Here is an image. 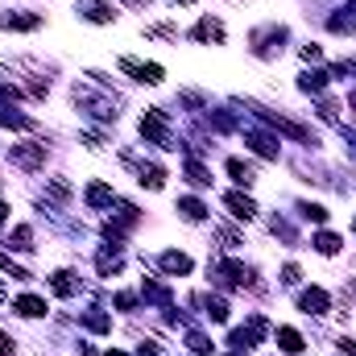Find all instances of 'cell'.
<instances>
[{"label":"cell","mask_w":356,"mask_h":356,"mask_svg":"<svg viewBox=\"0 0 356 356\" xmlns=\"http://www.w3.org/2000/svg\"><path fill=\"white\" fill-rule=\"evenodd\" d=\"M327 25H332V33H356V25L348 21V17H332Z\"/></svg>","instance_id":"1f68e13d"},{"label":"cell","mask_w":356,"mask_h":356,"mask_svg":"<svg viewBox=\"0 0 356 356\" xmlns=\"http://www.w3.org/2000/svg\"><path fill=\"white\" fill-rule=\"evenodd\" d=\"M79 13L88 17L91 25H108V21H116V13H112L108 0H79Z\"/></svg>","instance_id":"52a82bcc"},{"label":"cell","mask_w":356,"mask_h":356,"mask_svg":"<svg viewBox=\"0 0 356 356\" xmlns=\"http://www.w3.org/2000/svg\"><path fill=\"white\" fill-rule=\"evenodd\" d=\"M228 175H232V182L249 186V182H253V166H245L241 158H228Z\"/></svg>","instance_id":"cb8c5ba5"},{"label":"cell","mask_w":356,"mask_h":356,"mask_svg":"<svg viewBox=\"0 0 356 356\" xmlns=\"http://www.w3.org/2000/svg\"><path fill=\"white\" fill-rule=\"evenodd\" d=\"M38 25H42V17H38V13H0V29L29 33V29H38Z\"/></svg>","instance_id":"ba28073f"},{"label":"cell","mask_w":356,"mask_h":356,"mask_svg":"<svg viewBox=\"0 0 356 356\" xmlns=\"http://www.w3.org/2000/svg\"><path fill=\"white\" fill-rule=\"evenodd\" d=\"M83 327H88V332H99V336H104V332H112V319H108L104 311H88V315H83Z\"/></svg>","instance_id":"d4e9b609"},{"label":"cell","mask_w":356,"mask_h":356,"mask_svg":"<svg viewBox=\"0 0 356 356\" xmlns=\"http://www.w3.org/2000/svg\"><path fill=\"white\" fill-rule=\"evenodd\" d=\"M50 290H54V294H58V298H71V294H75V290H79V277H75V273H71V269H58V273H54V277H50Z\"/></svg>","instance_id":"5bb4252c"},{"label":"cell","mask_w":356,"mask_h":356,"mask_svg":"<svg viewBox=\"0 0 356 356\" xmlns=\"http://www.w3.org/2000/svg\"><path fill=\"white\" fill-rule=\"evenodd\" d=\"M195 302L203 307V315H207L211 323H224V319H228V302H224V298H211V294H199Z\"/></svg>","instance_id":"9a60e30c"},{"label":"cell","mask_w":356,"mask_h":356,"mask_svg":"<svg viewBox=\"0 0 356 356\" xmlns=\"http://www.w3.org/2000/svg\"><path fill=\"white\" fill-rule=\"evenodd\" d=\"M13 353H17V344H13V340L0 332V356H13Z\"/></svg>","instance_id":"8d00e7d4"},{"label":"cell","mask_w":356,"mask_h":356,"mask_svg":"<svg viewBox=\"0 0 356 356\" xmlns=\"http://www.w3.org/2000/svg\"><path fill=\"white\" fill-rule=\"evenodd\" d=\"M178 216H182L186 224H199V220H207V207H203L199 199H178Z\"/></svg>","instance_id":"d6986e66"},{"label":"cell","mask_w":356,"mask_h":356,"mask_svg":"<svg viewBox=\"0 0 356 356\" xmlns=\"http://www.w3.org/2000/svg\"><path fill=\"white\" fill-rule=\"evenodd\" d=\"M186 178H191V182H195V186H211V175H207V170H203V166H199V162H195V158H191V162H186Z\"/></svg>","instance_id":"f1b7e54d"},{"label":"cell","mask_w":356,"mask_h":356,"mask_svg":"<svg viewBox=\"0 0 356 356\" xmlns=\"http://www.w3.org/2000/svg\"><path fill=\"white\" fill-rule=\"evenodd\" d=\"M75 104L88 108L95 120H116V99H108V95H95V91H88V88H75Z\"/></svg>","instance_id":"277c9868"},{"label":"cell","mask_w":356,"mask_h":356,"mask_svg":"<svg viewBox=\"0 0 356 356\" xmlns=\"http://www.w3.org/2000/svg\"><path fill=\"white\" fill-rule=\"evenodd\" d=\"M8 162L17 170H38V166H46V145L42 141H21V145L8 149Z\"/></svg>","instance_id":"6da1fadb"},{"label":"cell","mask_w":356,"mask_h":356,"mask_svg":"<svg viewBox=\"0 0 356 356\" xmlns=\"http://www.w3.org/2000/svg\"><path fill=\"white\" fill-rule=\"evenodd\" d=\"M116 307H120V311H133V307H137V294H116Z\"/></svg>","instance_id":"e575fe53"},{"label":"cell","mask_w":356,"mask_h":356,"mask_svg":"<svg viewBox=\"0 0 356 356\" xmlns=\"http://www.w3.org/2000/svg\"><path fill=\"white\" fill-rule=\"evenodd\" d=\"M0 124H8V129H29V116H21L13 104H0Z\"/></svg>","instance_id":"603a6c76"},{"label":"cell","mask_w":356,"mask_h":356,"mask_svg":"<svg viewBox=\"0 0 356 356\" xmlns=\"http://www.w3.org/2000/svg\"><path fill=\"white\" fill-rule=\"evenodd\" d=\"M224 203H228V211H232L236 220H253V216H257V203H253L249 195H241V191H228Z\"/></svg>","instance_id":"9c48e42d"},{"label":"cell","mask_w":356,"mask_h":356,"mask_svg":"<svg viewBox=\"0 0 356 356\" xmlns=\"http://www.w3.org/2000/svg\"><path fill=\"white\" fill-rule=\"evenodd\" d=\"M46 195H50L54 203H67V199H71V182H67V178H50V186H46Z\"/></svg>","instance_id":"484cf974"},{"label":"cell","mask_w":356,"mask_h":356,"mask_svg":"<svg viewBox=\"0 0 356 356\" xmlns=\"http://www.w3.org/2000/svg\"><path fill=\"white\" fill-rule=\"evenodd\" d=\"M340 348H344L348 356H356V340H340Z\"/></svg>","instance_id":"74e56055"},{"label":"cell","mask_w":356,"mask_h":356,"mask_svg":"<svg viewBox=\"0 0 356 356\" xmlns=\"http://www.w3.org/2000/svg\"><path fill=\"white\" fill-rule=\"evenodd\" d=\"M245 141L253 145V154H261V158H277V141H273V137H266V133L249 129V133H245Z\"/></svg>","instance_id":"e0dca14e"},{"label":"cell","mask_w":356,"mask_h":356,"mask_svg":"<svg viewBox=\"0 0 356 356\" xmlns=\"http://www.w3.org/2000/svg\"><path fill=\"white\" fill-rule=\"evenodd\" d=\"M158 261H162V269H166V273H170V277H186V273H191V269H195V261H191V257H186V253H175V249H170V253H162V257H158Z\"/></svg>","instance_id":"7c38bea8"},{"label":"cell","mask_w":356,"mask_h":356,"mask_svg":"<svg viewBox=\"0 0 356 356\" xmlns=\"http://www.w3.org/2000/svg\"><path fill=\"white\" fill-rule=\"evenodd\" d=\"M4 220H8V207H4V203H0V224H4Z\"/></svg>","instance_id":"ab89813d"},{"label":"cell","mask_w":356,"mask_h":356,"mask_svg":"<svg viewBox=\"0 0 356 356\" xmlns=\"http://www.w3.org/2000/svg\"><path fill=\"white\" fill-rule=\"evenodd\" d=\"M186 344H191V353L211 356V344H207V336H199V332H191V336H186Z\"/></svg>","instance_id":"f546056e"},{"label":"cell","mask_w":356,"mask_h":356,"mask_svg":"<svg viewBox=\"0 0 356 356\" xmlns=\"http://www.w3.org/2000/svg\"><path fill=\"white\" fill-rule=\"evenodd\" d=\"M170 4H191V0H170Z\"/></svg>","instance_id":"7bdbcfd3"},{"label":"cell","mask_w":356,"mask_h":356,"mask_svg":"<svg viewBox=\"0 0 356 356\" xmlns=\"http://www.w3.org/2000/svg\"><path fill=\"white\" fill-rule=\"evenodd\" d=\"M120 71L124 75H133L137 83H145V88H158L162 79H166V71L158 67V63H137V58H120Z\"/></svg>","instance_id":"5b68a950"},{"label":"cell","mask_w":356,"mask_h":356,"mask_svg":"<svg viewBox=\"0 0 356 356\" xmlns=\"http://www.w3.org/2000/svg\"><path fill=\"white\" fill-rule=\"evenodd\" d=\"M141 137H145L149 145L175 149V145H170V133H166V116H162V108H149V112L141 116Z\"/></svg>","instance_id":"3957f363"},{"label":"cell","mask_w":356,"mask_h":356,"mask_svg":"<svg viewBox=\"0 0 356 356\" xmlns=\"http://www.w3.org/2000/svg\"><path fill=\"white\" fill-rule=\"evenodd\" d=\"M83 199H88V207H95V211H99V207H108L116 195H112V186H108V182H88Z\"/></svg>","instance_id":"2e32d148"},{"label":"cell","mask_w":356,"mask_h":356,"mask_svg":"<svg viewBox=\"0 0 356 356\" xmlns=\"http://www.w3.org/2000/svg\"><path fill=\"white\" fill-rule=\"evenodd\" d=\"M327 307H332V298H327V290H319V286H311V290L298 294V311H307V315H327Z\"/></svg>","instance_id":"8992f818"},{"label":"cell","mask_w":356,"mask_h":356,"mask_svg":"<svg viewBox=\"0 0 356 356\" xmlns=\"http://www.w3.org/2000/svg\"><path fill=\"white\" fill-rule=\"evenodd\" d=\"M145 33H149V38H178L170 25H154V29H145Z\"/></svg>","instance_id":"d590c367"},{"label":"cell","mask_w":356,"mask_h":356,"mask_svg":"<svg viewBox=\"0 0 356 356\" xmlns=\"http://www.w3.org/2000/svg\"><path fill=\"white\" fill-rule=\"evenodd\" d=\"M13 311H17L21 319H42V315H46V298H38V294H21V298L13 302Z\"/></svg>","instance_id":"8fae6325"},{"label":"cell","mask_w":356,"mask_h":356,"mask_svg":"<svg viewBox=\"0 0 356 356\" xmlns=\"http://www.w3.org/2000/svg\"><path fill=\"white\" fill-rule=\"evenodd\" d=\"M8 245L21 249V253H29V249H33V228H29V224H17L13 236H8Z\"/></svg>","instance_id":"7402d4cb"},{"label":"cell","mask_w":356,"mask_h":356,"mask_svg":"<svg viewBox=\"0 0 356 356\" xmlns=\"http://www.w3.org/2000/svg\"><path fill=\"white\" fill-rule=\"evenodd\" d=\"M298 88L307 91V95H319V91L327 88V75H323V71H302V75H298Z\"/></svg>","instance_id":"ffe728a7"},{"label":"cell","mask_w":356,"mask_h":356,"mask_svg":"<svg viewBox=\"0 0 356 356\" xmlns=\"http://www.w3.org/2000/svg\"><path fill=\"white\" fill-rule=\"evenodd\" d=\"M298 277H302V269L294 266V261H290V266L282 269V282H286V286H298Z\"/></svg>","instance_id":"d6a6232c"},{"label":"cell","mask_w":356,"mask_h":356,"mask_svg":"<svg viewBox=\"0 0 356 356\" xmlns=\"http://www.w3.org/2000/svg\"><path fill=\"white\" fill-rule=\"evenodd\" d=\"M253 54H261V58H273V54H282V42H286V29L282 25H261V29H253Z\"/></svg>","instance_id":"7a4b0ae2"},{"label":"cell","mask_w":356,"mask_h":356,"mask_svg":"<svg viewBox=\"0 0 356 356\" xmlns=\"http://www.w3.org/2000/svg\"><path fill=\"white\" fill-rule=\"evenodd\" d=\"M0 269H4V273H13V277H17V282H29V269L13 266V257H4V253H0Z\"/></svg>","instance_id":"4dcf8cb0"},{"label":"cell","mask_w":356,"mask_h":356,"mask_svg":"<svg viewBox=\"0 0 356 356\" xmlns=\"http://www.w3.org/2000/svg\"><path fill=\"white\" fill-rule=\"evenodd\" d=\"M0 302H4V286H0Z\"/></svg>","instance_id":"ee69618b"},{"label":"cell","mask_w":356,"mask_h":356,"mask_svg":"<svg viewBox=\"0 0 356 356\" xmlns=\"http://www.w3.org/2000/svg\"><path fill=\"white\" fill-rule=\"evenodd\" d=\"M95 269H99V277H112V273H120V257L116 253H99L95 257Z\"/></svg>","instance_id":"83f0119b"},{"label":"cell","mask_w":356,"mask_h":356,"mask_svg":"<svg viewBox=\"0 0 356 356\" xmlns=\"http://www.w3.org/2000/svg\"><path fill=\"white\" fill-rule=\"evenodd\" d=\"M298 54H302V63H319V58H323V50H319L315 42H311V46H302Z\"/></svg>","instance_id":"836d02e7"},{"label":"cell","mask_w":356,"mask_h":356,"mask_svg":"<svg viewBox=\"0 0 356 356\" xmlns=\"http://www.w3.org/2000/svg\"><path fill=\"white\" fill-rule=\"evenodd\" d=\"M298 211H302V220H311V224H327V207H323V203H298Z\"/></svg>","instance_id":"4316f807"},{"label":"cell","mask_w":356,"mask_h":356,"mask_svg":"<svg viewBox=\"0 0 356 356\" xmlns=\"http://www.w3.org/2000/svg\"><path fill=\"white\" fill-rule=\"evenodd\" d=\"M277 348H282L286 356H298L307 344H302V336H298L294 327H277Z\"/></svg>","instance_id":"ac0fdd59"},{"label":"cell","mask_w":356,"mask_h":356,"mask_svg":"<svg viewBox=\"0 0 356 356\" xmlns=\"http://www.w3.org/2000/svg\"><path fill=\"white\" fill-rule=\"evenodd\" d=\"M191 38H195V42H224V25H220L216 17H203V21L191 29Z\"/></svg>","instance_id":"4fadbf2b"},{"label":"cell","mask_w":356,"mask_h":356,"mask_svg":"<svg viewBox=\"0 0 356 356\" xmlns=\"http://www.w3.org/2000/svg\"><path fill=\"white\" fill-rule=\"evenodd\" d=\"M311 245H315V253H323V257H336V253H340V245H344V241H340V236H336V232H319V236H315V241H311Z\"/></svg>","instance_id":"44dd1931"},{"label":"cell","mask_w":356,"mask_h":356,"mask_svg":"<svg viewBox=\"0 0 356 356\" xmlns=\"http://www.w3.org/2000/svg\"><path fill=\"white\" fill-rule=\"evenodd\" d=\"M353 232H356V228H353Z\"/></svg>","instance_id":"f6af8a7d"},{"label":"cell","mask_w":356,"mask_h":356,"mask_svg":"<svg viewBox=\"0 0 356 356\" xmlns=\"http://www.w3.org/2000/svg\"><path fill=\"white\" fill-rule=\"evenodd\" d=\"M348 13H356V0H348Z\"/></svg>","instance_id":"60d3db41"},{"label":"cell","mask_w":356,"mask_h":356,"mask_svg":"<svg viewBox=\"0 0 356 356\" xmlns=\"http://www.w3.org/2000/svg\"><path fill=\"white\" fill-rule=\"evenodd\" d=\"M137 166V182L141 186H149V191H162L166 186V170L162 166H154V162H133Z\"/></svg>","instance_id":"30bf717a"},{"label":"cell","mask_w":356,"mask_h":356,"mask_svg":"<svg viewBox=\"0 0 356 356\" xmlns=\"http://www.w3.org/2000/svg\"><path fill=\"white\" fill-rule=\"evenodd\" d=\"M124 4H133V8H145V4H149V0H124Z\"/></svg>","instance_id":"f35d334b"},{"label":"cell","mask_w":356,"mask_h":356,"mask_svg":"<svg viewBox=\"0 0 356 356\" xmlns=\"http://www.w3.org/2000/svg\"><path fill=\"white\" fill-rule=\"evenodd\" d=\"M108 356H129V353H116V348H112V353H108Z\"/></svg>","instance_id":"b9f144b4"}]
</instances>
